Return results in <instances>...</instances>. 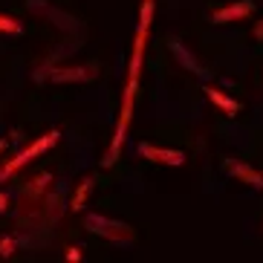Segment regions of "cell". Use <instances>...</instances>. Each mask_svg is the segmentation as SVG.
I'll return each instance as SVG.
<instances>
[{"instance_id":"cell-2","label":"cell","mask_w":263,"mask_h":263,"mask_svg":"<svg viewBox=\"0 0 263 263\" xmlns=\"http://www.w3.org/2000/svg\"><path fill=\"white\" fill-rule=\"evenodd\" d=\"M58 139H61V133H58V130H49V133H44L41 139L32 142L29 147H24V151H21V154H17L15 159H9V162L3 165V168H0V182H3V179H9L12 174H15V171H21L24 165H29L32 159H35V156H41L44 151L55 147V145H58Z\"/></svg>"},{"instance_id":"cell-11","label":"cell","mask_w":263,"mask_h":263,"mask_svg":"<svg viewBox=\"0 0 263 263\" xmlns=\"http://www.w3.org/2000/svg\"><path fill=\"white\" fill-rule=\"evenodd\" d=\"M90 191H93V179H81L76 188V194H72V211H81L87 205V197H90Z\"/></svg>"},{"instance_id":"cell-14","label":"cell","mask_w":263,"mask_h":263,"mask_svg":"<svg viewBox=\"0 0 263 263\" xmlns=\"http://www.w3.org/2000/svg\"><path fill=\"white\" fill-rule=\"evenodd\" d=\"M67 260H70V263H78V260H81V249H76V246L67 249Z\"/></svg>"},{"instance_id":"cell-17","label":"cell","mask_w":263,"mask_h":263,"mask_svg":"<svg viewBox=\"0 0 263 263\" xmlns=\"http://www.w3.org/2000/svg\"><path fill=\"white\" fill-rule=\"evenodd\" d=\"M3 151H6V139H0V154H3Z\"/></svg>"},{"instance_id":"cell-13","label":"cell","mask_w":263,"mask_h":263,"mask_svg":"<svg viewBox=\"0 0 263 263\" xmlns=\"http://www.w3.org/2000/svg\"><path fill=\"white\" fill-rule=\"evenodd\" d=\"M12 255H15V240L3 237L0 240V257H12Z\"/></svg>"},{"instance_id":"cell-6","label":"cell","mask_w":263,"mask_h":263,"mask_svg":"<svg viewBox=\"0 0 263 263\" xmlns=\"http://www.w3.org/2000/svg\"><path fill=\"white\" fill-rule=\"evenodd\" d=\"M252 12H255V3H252V0H234V3H229V6L211 12V24H232V21H243V17H249Z\"/></svg>"},{"instance_id":"cell-12","label":"cell","mask_w":263,"mask_h":263,"mask_svg":"<svg viewBox=\"0 0 263 263\" xmlns=\"http://www.w3.org/2000/svg\"><path fill=\"white\" fill-rule=\"evenodd\" d=\"M0 32H9V35H21V32H24V26H21V21H15V17L0 15Z\"/></svg>"},{"instance_id":"cell-1","label":"cell","mask_w":263,"mask_h":263,"mask_svg":"<svg viewBox=\"0 0 263 263\" xmlns=\"http://www.w3.org/2000/svg\"><path fill=\"white\" fill-rule=\"evenodd\" d=\"M136 90H139V84H127V87H124V93H122V116H119V122H116L113 142H110L107 154H104V159H101V165H104V168L116 165L119 151H122L124 139H127V127H130V119H133V101H136Z\"/></svg>"},{"instance_id":"cell-7","label":"cell","mask_w":263,"mask_h":263,"mask_svg":"<svg viewBox=\"0 0 263 263\" xmlns=\"http://www.w3.org/2000/svg\"><path fill=\"white\" fill-rule=\"evenodd\" d=\"M226 171L232 174V177H237L240 182H246V185H252V188H260L263 191V174L260 171H255L252 165H246V162H240V159H226Z\"/></svg>"},{"instance_id":"cell-16","label":"cell","mask_w":263,"mask_h":263,"mask_svg":"<svg viewBox=\"0 0 263 263\" xmlns=\"http://www.w3.org/2000/svg\"><path fill=\"white\" fill-rule=\"evenodd\" d=\"M255 38H257V41H263V21L255 26Z\"/></svg>"},{"instance_id":"cell-4","label":"cell","mask_w":263,"mask_h":263,"mask_svg":"<svg viewBox=\"0 0 263 263\" xmlns=\"http://www.w3.org/2000/svg\"><path fill=\"white\" fill-rule=\"evenodd\" d=\"M147 29L151 26L139 24L136 38H133V52H130V64H127V84H139L142 76V58H145V47H147Z\"/></svg>"},{"instance_id":"cell-15","label":"cell","mask_w":263,"mask_h":263,"mask_svg":"<svg viewBox=\"0 0 263 263\" xmlns=\"http://www.w3.org/2000/svg\"><path fill=\"white\" fill-rule=\"evenodd\" d=\"M9 209V197L6 194H0V211H6Z\"/></svg>"},{"instance_id":"cell-3","label":"cell","mask_w":263,"mask_h":263,"mask_svg":"<svg viewBox=\"0 0 263 263\" xmlns=\"http://www.w3.org/2000/svg\"><path fill=\"white\" fill-rule=\"evenodd\" d=\"M84 229L87 232L99 234L104 240H113V243H122V240H133V229L122 220H110L104 214H87L84 217Z\"/></svg>"},{"instance_id":"cell-5","label":"cell","mask_w":263,"mask_h":263,"mask_svg":"<svg viewBox=\"0 0 263 263\" xmlns=\"http://www.w3.org/2000/svg\"><path fill=\"white\" fill-rule=\"evenodd\" d=\"M139 154L145 159L156 165H171V168H179V165H185V154L182 151H168V147H156L151 142H139Z\"/></svg>"},{"instance_id":"cell-10","label":"cell","mask_w":263,"mask_h":263,"mask_svg":"<svg viewBox=\"0 0 263 263\" xmlns=\"http://www.w3.org/2000/svg\"><path fill=\"white\" fill-rule=\"evenodd\" d=\"M205 96H209V101H211V104H217V107L223 110V113H226L229 119H234V116L240 113V110H243V107H240V101H237V99H232V96H226L223 90L205 87Z\"/></svg>"},{"instance_id":"cell-8","label":"cell","mask_w":263,"mask_h":263,"mask_svg":"<svg viewBox=\"0 0 263 263\" xmlns=\"http://www.w3.org/2000/svg\"><path fill=\"white\" fill-rule=\"evenodd\" d=\"M168 47H171V52H174V58L182 64V70L194 72L197 78H209V70H205V67H200V61H197V58H194V55L182 47V41H179V38H171Z\"/></svg>"},{"instance_id":"cell-9","label":"cell","mask_w":263,"mask_h":263,"mask_svg":"<svg viewBox=\"0 0 263 263\" xmlns=\"http://www.w3.org/2000/svg\"><path fill=\"white\" fill-rule=\"evenodd\" d=\"M96 76V67L87 64V67H61V70H52L49 78L55 84H67V81H90Z\"/></svg>"}]
</instances>
